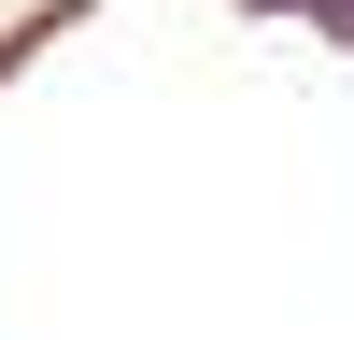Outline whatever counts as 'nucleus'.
Returning a JSON list of instances; mask_svg holds the SVG:
<instances>
[{"label":"nucleus","instance_id":"obj_1","mask_svg":"<svg viewBox=\"0 0 354 340\" xmlns=\"http://www.w3.org/2000/svg\"><path fill=\"white\" fill-rule=\"evenodd\" d=\"M298 15H354V0H298Z\"/></svg>","mask_w":354,"mask_h":340}]
</instances>
